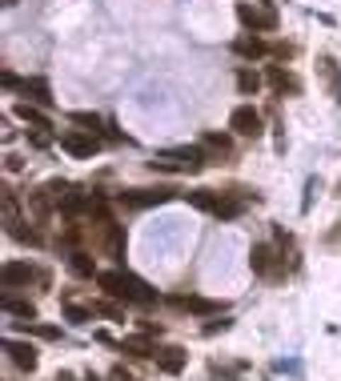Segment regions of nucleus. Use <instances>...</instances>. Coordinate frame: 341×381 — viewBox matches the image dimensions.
<instances>
[{
	"label": "nucleus",
	"instance_id": "9",
	"mask_svg": "<svg viewBox=\"0 0 341 381\" xmlns=\"http://www.w3.org/2000/svg\"><path fill=\"white\" fill-rule=\"evenodd\" d=\"M233 52L237 57H245V61H261V57H269V45L261 37H241V40H233Z\"/></svg>",
	"mask_w": 341,
	"mask_h": 381
},
{
	"label": "nucleus",
	"instance_id": "14",
	"mask_svg": "<svg viewBox=\"0 0 341 381\" xmlns=\"http://www.w3.org/2000/svg\"><path fill=\"white\" fill-rule=\"evenodd\" d=\"M16 117H21V121H28L33 129H52L49 117H45V112H40L37 105H28V100H21V105H16Z\"/></svg>",
	"mask_w": 341,
	"mask_h": 381
},
{
	"label": "nucleus",
	"instance_id": "6",
	"mask_svg": "<svg viewBox=\"0 0 341 381\" xmlns=\"http://www.w3.org/2000/svg\"><path fill=\"white\" fill-rule=\"evenodd\" d=\"M169 193L173 189H129V193H121V201L129 209H149V205H165Z\"/></svg>",
	"mask_w": 341,
	"mask_h": 381
},
{
	"label": "nucleus",
	"instance_id": "18",
	"mask_svg": "<svg viewBox=\"0 0 341 381\" xmlns=\"http://www.w3.org/2000/svg\"><path fill=\"white\" fill-rule=\"evenodd\" d=\"M4 313H8V317H25V321H33V317H37V305H33V301H16V297L4 293Z\"/></svg>",
	"mask_w": 341,
	"mask_h": 381
},
{
	"label": "nucleus",
	"instance_id": "24",
	"mask_svg": "<svg viewBox=\"0 0 341 381\" xmlns=\"http://www.w3.org/2000/svg\"><path fill=\"white\" fill-rule=\"evenodd\" d=\"M241 213V201H229V197H221V205H217V217L221 221H233Z\"/></svg>",
	"mask_w": 341,
	"mask_h": 381
},
{
	"label": "nucleus",
	"instance_id": "22",
	"mask_svg": "<svg viewBox=\"0 0 341 381\" xmlns=\"http://www.w3.org/2000/svg\"><path fill=\"white\" fill-rule=\"evenodd\" d=\"M64 313H69V321H73V325H88L97 309H85V305H64Z\"/></svg>",
	"mask_w": 341,
	"mask_h": 381
},
{
	"label": "nucleus",
	"instance_id": "2",
	"mask_svg": "<svg viewBox=\"0 0 341 381\" xmlns=\"http://www.w3.org/2000/svg\"><path fill=\"white\" fill-rule=\"evenodd\" d=\"M161 172H201L205 169V148L201 145H181V148H165L149 160Z\"/></svg>",
	"mask_w": 341,
	"mask_h": 381
},
{
	"label": "nucleus",
	"instance_id": "20",
	"mask_svg": "<svg viewBox=\"0 0 341 381\" xmlns=\"http://www.w3.org/2000/svg\"><path fill=\"white\" fill-rule=\"evenodd\" d=\"M237 88L249 97V93H257V88H261V76H257L253 69H241V73H237Z\"/></svg>",
	"mask_w": 341,
	"mask_h": 381
},
{
	"label": "nucleus",
	"instance_id": "13",
	"mask_svg": "<svg viewBox=\"0 0 341 381\" xmlns=\"http://www.w3.org/2000/svg\"><path fill=\"white\" fill-rule=\"evenodd\" d=\"M21 93H25V97H33V100H40V105H49V100H52L49 81H40V76H33V81H21Z\"/></svg>",
	"mask_w": 341,
	"mask_h": 381
},
{
	"label": "nucleus",
	"instance_id": "7",
	"mask_svg": "<svg viewBox=\"0 0 341 381\" xmlns=\"http://www.w3.org/2000/svg\"><path fill=\"white\" fill-rule=\"evenodd\" d=\"M28 281H37V269H33L28 261H8V265L0 269V285H4V289H16V285H28Z\"/></svg>",
	"mask_w": 341,
	"mask_h": 381
},
{
	"label": "nucleus",
	"instance_id": "23",
	"mask_svg": "<svg viewBox=\"0 0 341 381\" xmlns=\"http://www.w3.org/2000/svg\"><path fill=\"white\" fill-rule=\"evenodd\" d=\"M69 265H73V273H81V277H93V261H88V253H73Z\"/></svg>",
	"mask_w": 341,
	"mask_h": 381
},
{
	"label": "nucleus",
	"instance_id": "21",
	"mask_svg": "<svg viewBox=\"0 0 341 381\" xmlns=\"http://www.w3.org/2000/svg\"><path fill=\"white\" fill-rule=\"evenodd\" d=\"M265 81H269L273 88H297V85H293V76L285 73V69H277V64H273V69L265 73Z\"/></svg>",
	"mask_w": 341,
	"mask_h": 381
},
{
	"label": "nucleus",
	"instance_id": "5",
	"mask_svg": "<svg viewBox=\"0 0 341 381\" xmlns=\"http://www.w3.org/2000/svg\"><path fill=\"white\" fill-rule=\"evenodd\" d=\"M237 20H241L245 28H253V33L257 28H265V33L277 28V16L269 13V8H257V4H237Z\"/></svg>",
	"mask_w": 341,
	"mask_h": 381
},
{
	"label": "nucleus",
	"instance_id": "8",
	"mask_svg": "<svg viewBox=\"0 0 341 381\" xmlns=\"http://www.w3.org/2000/svg\"><path fill=\"white\" fill-rule=\"evenodd\" d=\"M4 353L13 357V365L28 369V373L37 369V349H33L28 341H4Z\"/></svg>",
	"mask_w": 341,
	"mask_h": 381
},
{
	"label": "nucleus",
	"instance_id": "17",
	"mask_svg": "<svg viewBox=\"0 0 341 381\" xmlns=\"http://www.w3.org/2000/svg\"><path fill=\"white\" fill-rule=\"evenodd\" d=\"M157 365L165 369V373H181V369H185V349H177V345H173V349L157 353Z\"/></svg>",
	"mask_w": 341,
	"mask_h": 381
},
{
	"label": "nucleus",
	"instance_id": "26",
	"mask_svg": "<svg viewBox=\"0 0 341 381\" xmlns=\"http://www.w3.org/2000/svg\"><path fill=\"white\" fill-rule=\"evenodd\" d=\"M93 309H97V313H105V317H112V321L125 317V309L121 305H109V301H105V305H93Z\"/></svg>",
	"mask_w": 341,
	"mask_h": 381
},
{
	"label": "nucleus",
	"instance_id": "4",
	"mask_svg": "<svg viewBox=\"0 0 341 381\" xmlns=\"http://www.w3.org/2000/svg\"><path fill=\"white\" fill-rule=\"evenodd\" d=\"M229 129L233 133H241V136H257L261 133V112L253 109V105H237L229 117Z\"/></svg>",
	"mask_w": 341,
	"mask_h": 381
},
{
	"label": "nucleus",
	"instance_id": "31",
	"mask_svg": "<svg viewBox=\"0 0 341 381\" xmlns=\"http://www.w3.org/2000/svg\"><path fill=\"white\" fill-rule=\"evenodd\" d=\"M85 381H100V377H97V373H93V369H88V373H85Z\"/></svg>",
	"mask_w": 341,
	"mask_h": 381
},
{
	"label": "nucleus",
	"instance_id": "25",
	"mask_svg": "<svg viewBox=\"0 0 341 381\" xmlns=\"http://www.w3.org/2000/svg\"><path fill=\"white\" fill-rule=\"evenodd\" d=\"M73 124H81V129H88V133H97L100 117H97V112H73Z\"/></svg>",
	"mask_w": 341,
	"mask_h": 381
},
{
	"label": "nucleus",
	"instance_id": "12",
	"mask_svg": "<svg viewBox=\"0 0 341 381\" xmlns=\"http://www.w3.org/2000/svg\"><path fill=\"white\" fill-rule=\"evenodd\" d=\"M121 349H125V353H133V357H141V361H149V357H157V345L149 341V337H125V341H121Z\"/></svg>",
	"mask_w": 341,
	"mask_h": 381
},
{
	"label": "nucleus",
	"instance_id": "11",
	"mask_svg": "<svg viewBox=\"0 0 341 381\" xmlns=\"http://www.w3.org/2000/svg\"><path fill=\"white\" fill-rule=\"evenodd\" d=\"M169 305L189 309V313H221L217 301H205V297H169Z\"/></svg>",
	"mask_w": 341,
	"mask_h": 381
},
{
	"label": "nucleus",
	"instance_id": "10",
	"mask_svg": "<svg viewBox=\"0 0 341 381\" xmlns=\"http://www.w3.org/2000/svg\"><path fill=\"white\" fill-rule=\"evenodd\" d=\"M317 69H321V76H325L329 93L341 100V69H337V61H333V57H317Z\"/></svg>",
	"mask_w": 341,
	"mask_h": 381
},
{
	"label": "nucleus",
	"instance_id": "19",
	"mask_svg": "<svg viewBox=\"0 0 341 381\" xmlns=\"http://www.w3.org/2000/svg\"><path fill=\"white\" fill-rule=\"evenodd\" d=\"M249 265H253L257 273H269V269H273V249H269V245H253V253H249Z\"/></svg>",
	"mask_w": 341,
	"mask_h": 381
},
{
	"label": "nucleus",
	"instance_id": "30",
	"mask_svg": "<svg viewBox=\"0 0 341 381\" xmlns=\"http://www.w3.org/2000/svg\"><path fill=\"white\" fill-rule=\"evenodd\" d=\"M57 381H73V373H57Z\"/></svg>",
	"mask_w": 341,
	"mask_h": 381
},
{
	"label": "nucleus",
	"instance_id": "15",
	"mask_svg": "<svg viewBox=\"0 0 341 381\" xmlns=\"http://www.w3.org/2000/svg\"><path fill=\"white\" fill-rule=\"evenodd\" d=\"M189 205H193V209H205V213H217L221 197L213 189H193V193H189Z\"/></svg>",
	"mask_w": 341,
	"mask_h": 381
},
{
	"label": "nucleus",
	"instance_id": "1",
	"mask_svg": "<svg viewBox=\"0 0 341 381\" xmlns=\"http://www.w3.org/2000/svg\"><path fill=\"white\" fill-rule=\"evenodd\" d=\"M97 281H100V289L109 297H117V301H133V305H153V301H157V289H149L133 273L109 269V273H97Z\"/></svg>",
	"mask_w": 341,
	"mask_h": 381
},
{
	"label": "nucleus",
	"instance_id": "3",
	"mask_svg": "<svg viewBox=\"0 0 341 381\" xmlns=\"http://www.w3.org/2000/svg\"><path fill=\"white\" fill-rule=\"evenodd\" d=\"M97 133H88V129H76V133H64L61 136V148L64 153H73V157H93L97 153Z\"/></svg>",
	"mask_w": 341,
	"mask_h": 381
},
{
	"label": "nucleus",
	"instance_id": "27",
	"mask_svg": "<svg viewBox=\"0 0 341 381\" xmlns=\"http://www.w3.org/2000/svg\"><path fill=\"white\" fill-rule=\"evenodd\" d=\"M33 333L45 337V341H57V337H61V329H52V325H33Z\"/></svg>",
	"mask_w": 341,
	"mask_h": 381
},
{
	"label": "nucleus",
	"instance_id": "29",
	"mask_svg": "<svg viewBox=\"0 0 341 381\" xmlns=\"http://www.w3.org/2000/svg\"><path fill=\"white\" fill-rule=\"evenodd\" d=\"M112 381H133V377H129V373H125L121 365H117V369H112Z\"/></svg>",
	"mask_w": 341,
	"mask_h": 381
},
{
	"label": "nucleus",
	"instance_id": "28",
	"mask_svg": "<svg viewBox=\"0 0 341 381\" xmlns=\"http://www.w3.org/2000/svg\"><path fill=\"white\" fill-rule=\"evenodd\" d=\"M28 141H33V145H37V148H45V145H49V133H33V136H28Z\"/></svg>",
	"mask_w": 341,
	"mask_h": 381
},
{
	"label": "nucleus",
	"instance_id": "16",
	"mask_svg": "<svg viewBox=\"0 0 341 381\" xmlns=\"http://www.w3.org/2000/svg\"><path fill=\"white\" fill-rule=\"evenodd\" d=\"M201 148H205V153H217V157H229V153H233V141L225 133H205Z\"/></svg>",
	"mask_w": 341,
	"mask_h": 381
}]
</instances>
